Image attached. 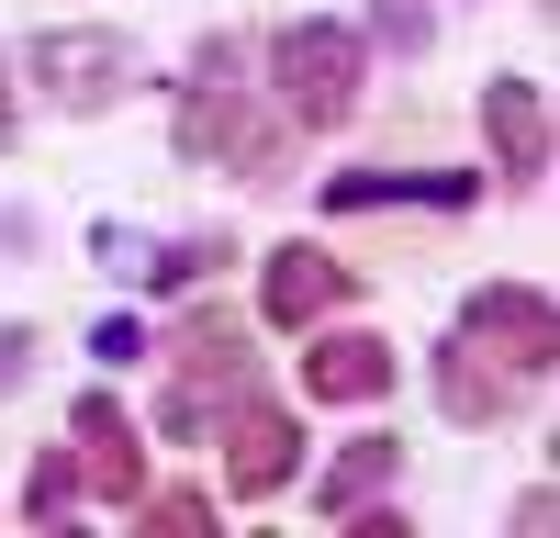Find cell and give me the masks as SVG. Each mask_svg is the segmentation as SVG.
Masks as SVG:
<instances>
[{
    "instance_id": "cell-15",
    "label": "cell",
    "mask_w": 560,
    "mask_h": 538,
    "mask_svg": "<svg viewBox=\"0 0 560 538\" xmlns=\"http://www.w3.org/2000/svg\"><path fill=\"white\" fill-rule=\"evenodd\" d=\"M79 505V460H68V448H34V471H23V516L45 527V516H68Z\"/></svg>"
},
{
    "instance_id": "cell-1",
    "label": "cell",
    "mask_w": 560,
    "mask_h": 538,
    "mask_svg": "<svg viewBox=\"0 0 560 538\" xmlns=\"http://www.w3.org/2000/svg\"><path fill=\"white\" fill-rule=\"evenodd\" d=\"M236 79H247V45L213 34L191 57V90H179V157H224L247 191H280L292 179V124H269Z\"/></svg>"
},
{
    "instance_id": "cell-10",
    "label": "cell",
    "mask_w": 560,
    "mask_h": 538,
    "mask_svg": "<svg viewBox=\"0 0 560 538\" xmlns=\"http://www.w3.org/2000/svg\"><path fill=\"white\" fill-rule=\"evenodd\" d=\"M482 147L504 168V191H538L549 179V102H538V79H493L482 90Z\"/></svg>"
},
{
    "instance_id": "cell-19",
    "label": "cell",
    "mask_w": 560,
    "mask_h": 538,
    "mask_svg": "<svg viewBox=\"0 0 560 538\" xmlns=\"http://www.w3.org/2000/svg\"><path fill=\"white\" fill-rule=\"evenodd\" d=\"M23 147V113H12V68H0V157Z\"/></svg>"
},
{
    "instance_id": "cell-16",
    "label": "cell",
    "mask_w": 560,
    "mask_h": 538,
    "mask_svg": "<svg viewBox=\"0 0 560 538\" xmlns=\"http://www.w3.org/2000/svg\"><path fill=\"white\" fill-rule=\"evenodd\" d=\"M135 527H213V493H135Z\"/></svg>"
},
{
    "instance_id": "cell-2",
    "label": "cell",
    "mask_w": 560,
    "mask_h": 538,
    "mask_svg": "<svg viewBox=\"0 0 560 538\" xmlns=\"http://www.w3.org/2000/svg\"><path fill=\"white\" fill-rule=\"evenodd\" d=\"M269 90L292 134H337L359 113V34L348 23H280L269 34Z\"/></svg>"
},
{
    "instance_id": "cell-8",
    "label": "cell",
    "mask_w": 560,
    "mask_h": 538,
    "mask_svg": "<svg viewBox=\"0 0 560 538\" xmlns=\"http://www.w3.org/2000/svg\"><path fill=\"white\" fill-rule=\"evenodd\" d=\"M79 493H102V505H135L147 493V437H135V416L113 393H79Z\"/></svg>"
},
{
    "instance_id": "cell-6",
    "label": "cell",
    "mask_w": 560,
    "mask_h": 538,
    "mask_svg": "<svg viewBox=\"0 0 560 538\" xmlns=\"http://www.w3.org/2000/svg\"><path fill=\"white\" fill-rule=\"evenodd\" d=\"M459 337L493 348L516 382H538L549 359H560V314H549V292H538V281H482L471 303H459Z\"/></svg>"
},
{
    "instance_id": "cell-18",
    "label": "cell",
    "mask_w": 560,
    "mask_h": 538,
    "mask_svg": "<svg viewBox=\"0 0 560 538\" xmlns=\"http://www.w3.org/2000/svg\"><path fill=\"white\" fill-rule=\"evenodd\" d=\"M370 34H382L393 57H415V45H427V12H404V0H382V23H370Z\"/></svg>"
},
{
    "instance_id": "cell-3",
    "label": "cell",
    "mask_w": 560,
    "mask_h": 538,
    "mask_svg": "<svg viewBox=\"0 0 560 538\" xmlns=\"http://www.w3.org/2000/svg\"><path fill=\"white\" fill-rule=\"evenodd\" d=\"M247 326L236 314H191V326L168 337V393H158V426L168 437H213V416L247 393Z\"/></svg>"
},
{
    "instance_id": "cell-14",
    "label": "cell",
    "mask_w": 560,
    "mask_h": 538,
    "mask_svg": "<svg viewBox=\"0 0 560 538\" xmlns=\"http://www.w3.org/2000/svg\"><path fill=\"white\" fill-rule=\"evenodd\" d=\"M213 269H236V247L224 236H179V247H158V269H135L147 292H191V281H213Z\"/></svg>"
},
{
    "instance_id": "cell-7",
    "label": "cell",
    "mask_w": 560,
    "mask_h": 538,
    "mask_svg": "<svg viewBox=\"0 0 560 538\" xmlns=\"http://www.w3.org/2000/svg\"><path fill=\"white\" fill-rule=\"evenodd\" d=\"M404 382V359L382 337H359V326H303V393L314 404H382Z\"/></svg>"
},
{
    "instance_id": "cell-17",
    "label": "cell",
    "mask_w": 560,
    "mask_h": 538,
    "mask_svg": "<svg viewBox=\"0 0 560 538\" xmlns=\"http://www.w3.org/2000/svg\"><path fill=\"white\" fill-rule=\"evenodd\" d=\"M34 382V326H0V393Z\"/></svg>"
},
{
    "instance_id": "cell-11",
    "label": "cell",
    "mask_w": 560,
    "mask_h": 538,
    "mask_svg": "<svg viewBox=\"0 0 560 538\" xmlns=\"http://www.w3.org/2000/svg\"><path fill=\"white\" fill-rule=\"evenodd\" d=\"M516 404H527V382L504 371L493 348H471V337L438 348V416H448V426H504Z\"/></svg>"
},
{
    "instance_id": "cell-4",
    "label": "cell",
    "mask_w": 560,
    "mask_h": 538,
    "mask_svg": "<svg viewBox=\"0 0 560 538\" xmlns=\"http://www.w3.org/2000/svg\"><path fill=\"white\" fill-rule=\"evenodd\" d=\"M23 68L45 79V102L113 113L124 90H135V34H113V23H45V34L23 45Z\"/></svg>"
},
{
    "instance_id": "cell-12",
    "label": "cell",
    "mask_w": 560,
    "mask_h": 538,
    "mask_svg": "<svg viewBox=\"0 0 560 538\" xmlns=\"http://www.w3.org/2000/svg\"><path fill=\"white\" fill-rule=\"evenodd\" d=\"M482 179H459V168H348V179H325V202L337 213H382V202H427V213H459Z\"/></svg>"
},
{
    "instance_id": "cell-5",
    "label": "cell",
    "mask_w": 560,
    "mask_h": 538,
    "mask_svg": "<svg viewBox=\"0 0 560 538\" xmlns=\"http://www.w3.org/2000/svg\"><path fill=\"white\" fill-rule=\"evenodd\" d=\"M213 460H224V493H236V505H269V493H292V471H303V426L280 416V404H224L213 416Z\"/></svg>"
},
{
    "instance_id": "cell-9",
    "label": "cell",
    "mask_w": 560,
    "mask_h": 538,
    "mask_svg": "<svg viewBox=\"0 0 560 538\" xmlns=\"http://www.w3.org/2000/svg\"><path fill=\"white\" fill-rule=\"evenodd\" d=\"M348 292H359V269H348V258H325L314 236H292V247L269 258V281H258V314L303 337V326H325V314H337Z\"/></svg>"
},
{
    "instance_id": "cell-13",
    "label": "cell",
    "mask_w": 560,
    "mask_h": 538,
    "mask_svg": "<svg viewBox=\"0 0 560 538\" xmlns=\"http://www.w3.org/2000/svg\"><path fill=\"white\" fill-rule=\"evenodd\" d=\"M393 482H404V437H348L337 471L314 482V516H359V505H382Z\"/></svg>"
}]
</instances>
